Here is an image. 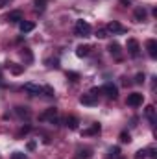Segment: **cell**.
Masks as SVG:
<instances>
[{"label": "cell", "instance_id": "1", "mask_svg": "<svg viewBox=\"0 0 157 159\" xmlns=\"http://www.w3.org/2000/svg\"><path fill=\"white\" fill-rule=\"evenodd\" d=\"M74 32H76V35H79V37H87V35H91V24L85 22V20H76Z\"/></svg>", "mask_w": 157, "mask_h": 159}, {"label": "cell", "instance_id": "2", "mask_svg": "<svg viewBox=\"0 0 157 159\" xmlns=\"http://www.w3.org/2000/svg\"><path fill=\"white\" fill-rule=\"evenodd\" d=\"M41 119H43V120H48L50 124H57V122H59L57 109H56V107H50V109H46V111L41 115Z\"/></svg>", "mask_w": 157, "mask_h": 159}, {"label": "cell", "instance_id": "3", "mask_svg": "<svg viewBox=\"0 0 157 159\" xmlns=\"http://www.w3.org/2000/svg\"><path fill=\"white\" fill-rule=\"evenodd\" d=\"M142 100H144V96L141 94V93H131V94H128V106H131V107H137V106H141L142 104Z\"/></svg>", "mask_w": 157, "mask_h": 159}, {"label": "cell", "instance_id": "4", "mask_svg": "<svg viewBox=\"0 0 157 159\" xmlns=\"http://www.w3.org/2000/svg\"><path fill=\"white\" fill-rule=\"evenodd\" d=\"M128 52L131 57H137L141 54V46H139V41L137 39H128Z\"/></svg>", "mask_w": 157, "mask_h": 159}, {"label": "cell", "instance_id": "5", "mask_svg": "<svg viewBox=\"0 0 157 159\" xmlns=\"http://www.w3.org/2000/svg\"><path fill=\"white\" fill-rule=\"evenodd\" d=\"M102 89V93H105L109 98H117L118 96V89H117V85H113V83H105L104 87H100Z\"/></svg>", "mask_w": 157, "mask_h": 159}, {"label": "cell", "instance_id": "6", "mask_svg": "<svg viewBox=\"0 0 157 159\" xmlns=\"http://www.w3.org/2000/svg\"><path fill=\"white\" fill-rule=\"evenodd\" d=\"M24 91H26V93H30V94H34V96L43 94V87L37 85V83H24Z\"/></svg>", "mask_w": 157, "mask_h": 159}, {"label": "cell", "instance_id": "7", "mask_svg": "<svg viewBox=\"0 0 157 159\" xmlns=\"http://www.w3.org/2000/svg\"><path fill=\"white\" fill-rule=\"evenodd\" d=\"M79 104H83V106H96L98 100H96V96H92L89 93V94H81L79 96Z\"/></svg>", "mask_w": 157, "mask_h": 159}, {"label": "cell", "instance_id": "8", "mask_svg": "<svg viewBox=\"0 0 157 159\" xmlns=\"http://www.w3.org/2000/svg\"><path fill=\"white\" fill-rule=\"evenodd\" d=\"M105 30H107V32H111V34H124V32H126V28H124L122 24H118L117 20H113V22H109Z\"/></svg>", "mask_w": 157, "mask_h": 159}, {"label": "cell", "instance_id": "9", "mask_svg": "<svg viewBox=\"0 0 157 159\" xmlns=\"http://www.w3.org/2000/svg\"><path fill=\"white\" fill-rule=\"evenodd\" d=\"M109 52H111V56H113L115 59H122V52H120V44H118L117 41H113V43L109 44Z\"/></svg>", "mask_w": 157, "mask_h": 159}, {"label": "cell", "instance_id": "10", "mask_svg": "<svg viewBox=\"0 0 157 159\" xmlns=\"http://www.w3.org/2000/svg\"><path fill=\"white\" fill-rule=\"evenodd\" d=\"M146 48H148L150 57H157V41L155 39H148L146 41Z\"/></svg>", "mask_w": 157, "mask_h": 159}, {"label": "cell", "instance_id": "11", "mask_svg": "<svg viewBox=\"0 0 157 159\" xmlns=\"http://www.w3.org/2000/svg\"><path fill=\"white\" fill-rule=\"evenodd\" d=\"M19 28H20L22 34H28V32H32V30L35 28V24L30 22V20H20V22H19Z\"/></svg>", "mask_w": 157, "mask_h": 159}, {"label": "cell", "instance_id": "12", "mask_svg": "<svg viewBox=\"0 0 157 159\" xmlns=\"http://www.w3.org/2000/svg\"><path fill=\"white\" fill-rule=\"evenodd\" d=\"M7 69H9V72L15 74V76H19V74L24 72V65H17V63H7Z\"/></svg>", "mask_w": 157, "mask_h": 159}, {"label": "cell", "instance_id": "13", "mask_svg": "<svg viewBox=\"0 0 157 159\" xmlns=\"http://www.w3.org/2000/svg\"><path fill=\"white\" fill-rule=\"evenodd\" d=\"M89 52H91V46H89V44H79L78 48H76V56H78V57L89 56Z\"/></svg>", "mask_w": 157, "mask_h": 159}, {"label": "cell", "instance_id": "14", "mask_svg": "<svg viewBox=\"0 0 157 159\" xmlns=\"http://www.w3.org/2000/svg\"><path fill=\"white\" fill-rule=\"evenodd\" d=\"M91 156H92V152L89 148H85V150H78L74 154V159H91Z\"/></svg>", "mask_w": 157, "mask_h": 159}, {"label": "cell", "instance_id": "15", "mask_svg": "<svg viewBox=\"0 0 157 159\" xmlns=\"http://www.w3.org/2000/svg\"><path fill=\"white\" fill-rule=\"evenodd\" d=\"M7 20H9V22H20V20H22V13H20L19 9H17V11H11V13L7 15Z\"/></svg>", "mask_w": 157, "mask_h": 159}, {"label": "cell", "instance_id": "16", "mask_svg": "<svg viewBox=\"0 0 157 159\" xmlns=\"http://www.w3.org/2000/svg\"><path fill=\"white\" fill-rule=\"evenodd\" d=\"M65 124H67V128H69V129H78V119H76V117H72V115L65 119Z\"/></svg>", "mask_w": 157, "mask_h": 159}, {"label": "cell", "instance_id": "17", "mask_svg": "<svg viewBox=\"0 0 157 159\" xmlns=\"http://www.w3.org/2000/svg\"><path fill=\"white\" fill-rule=\"evenodd\" d=\"M144 19H146V9L144 7H137L135 9V20L137 22H142Z\"/></svg>", "mask_w": 157, "mask_h": 159}, {"label": "cell", "instance_id": "18", "mask_svg": "<svg viewBox=\"0 0 157 159\" xmlns=\"http://www.w3.org/2000/svg\"><path fill=\"white\" fill-rule=\"evenodd\" d=\"M15 113L20 117V119H28L32 113H30V109L28 107H15Z\"/></svg>", "mask_w": 157, "mask_h": 159}, {"label": "cell", "instance_id": "19", "mask_svg": "<svg viewBox=\"0 0 157 159\" xmlns=\"http://www.w3.org/2000/svg\"><path fill=\"white\" fill-rule=\"evenodd\" d=\"M146 117H148V120H150L152 124H155V107H154V106H148V107H146Z\"/></svg>", "mask_w": 157, "mask_h": 159}, {"label": "cell", "instance_id": "20", "mask_svg": "<svg viewBox=\"0 0 157 159\" xmlns=\"http://www.w3.org/2000/svg\"><path fill=\"white\" fill-rule=\"evenodd\" d=\"M100 124H92V128H89V129H85L83 131V135H96V133H100Z\"/></svg>", "mask_w": 157, "mask_h": 159}, {"label": "cell", "instance_id": "21", "mask_svg": "<svg viewBox=\"0 0 157 159\" xmlns=\"http://www.w3.org/2000/svg\"><path fill=\"white\" fill-rule=\"evenodd\" d=\"M20 56L28 61V63H32V59H34V56H32V52H30V48H22V52H20Z\"/></svg>", "mask_w": 157, "mask_h": 159}, {"label": "cell", "instance_id": "22", "mask_svg": "<svg viewBox=\"0 0 157 159\" xmlns=\"http://www.w3.org/2000/svg\"><path fill=\"white\" fill-rule=\"evenodd\" d=\"M118 139H120V143H129V141H131V137H129V133H128V131H122Z\"/></svg>", "mask_w": 157, "mask_h": 159}, {"label": "cell", "instance_id": "23", "mask_svg": "<svg viewBox=\"0 0 157 159\" xmlns=\"http://www.w3.org/2000/svg\"><path fill=\"white\" fill-rule=\"evenodd\" d=\"M46 4H48V0H35V2H34V6H35L37 9H44Z\"/></svg>", "mask_w": 157, "mask_h": 159}, {"label": "cell", "instance_id": "24", "mask_svg": "<svg viewBox=\"0 0 157 159\" xmlns=\"http://www.w3.org/2000/svg\"><path fill=\"white\" fill-rule=\"evenodd\" d=\"M43 94H46V96H54L56 93H54V89H52V87H48V85H46V87H43Z\"/></svg>", "mask_w": 157, "mask_h": 159}, {"label": "cell", "instance_id": "25", "mask_svg": "<svg viewBox=\"0 0 157 159\" xmlns=\"http://www.w3.org/2000/svg\"><path fill=\"white\" fill-rule=\"evenodd\" d=\"M96 37H98V39H105V37H107V30H98V32H96Z\"/></svg>", "mask_w": 157, "mask_h": 159}, {"label": "cell", "instance_id": "26", "mask_svg": "<svg viewBox=\"0 0 157 159\" xmlns=\"http://www.w3.org/2000/svg\"><path fill=\"white\" fill-rule=\"evenodd\" d=\"M11 159H28V157H26V154H22V152H15V154L11 156Z\"/></svg>", "mask_w": 157, "mask_h": 159}, {"label": "cell", "instance_id": "27", "mask_svg": "<svg viewBox=\"0 0 157 159\" xmlns=\"http://www.w3.org/2000/svg\"><path fill=\"white\" fill-rule=\"evenodd\" d=\"M148 156H146V150H139L137 152V156H135V159H146Z\"/></svg>", "mask_w": 157, "mask_h": 159}, {"label": "cell", "instance_id": "28", "mask_svg": "<svg viewBox=\"0 0 157 159\" xmlns=\"http://www.w3.org/2000/svg\"><path fill=\"white\" fill-rule=\"evenodd\" d=\"M46 63H50L48 67H54V69H57V67H59V61H57V59H54V61H52V59H48Z\"/></svg>", "mask_w": 157, "mask_h": 159}, {"label": "cell", "instance_id": "29", "mask_svg": "<svg viewBox=\"0 0 157 159\" xmlns=\"http://www.w3.org/2000/svg\"><path fill=\"white\" fill-rule=\"evenodd\" d=\"M100 93H102V89H100V87H94V89H91V94H92V96H98Z\"/></svg>", "mask_w": 157, "mask_h": 159}, {"label": "cell", "instance_id": "30", "mask_svg": "<svg viewBox=\"0 0 157 159\" xmlns=\"http://www.w3.org/2000/svg\"><path fill=\"white\" fill-rule=\"evenodd\" d=\"M118 154H120V148H118V146H115V148H111V156H115V157H118Z\"/></svg>", "mask_w": 157, "mask_h": 159}, {"label": "cell", "instance_id": "31", "mask_svg": "<svg viewBox=\"0 0 157 159\" xmlns=\"http://www.w3.org/2000/svg\"><path fill=\"white\" fill-rule=\"evenodd\" d=\"M144 81V74H137V78H135V83H142Z\"/></svg>", "mask_w": 157, "mask_h": 159}, {"label": "cell", "instance_id": "32", "mask_svg": "<svg viewBox=\"0 0 157 159\" xmlns=\"http://www.w3.org/2000/svg\"><path fill=\"white\" fill-rule=\"evenodd\" d=\"M67 76H69V78H72V81H76V80L79 78V76H78V74H76V72H69Z\"/></svg>", "mask_w": 157, "mask_h": 159}, {"label": "cell", "instance_id": "33", "mask_svg": "<svg viewBox=\"0 0 157 159\" xmlns=\"http://www.w3.org/2000/svg\"><path fill=\"white\" fill-rule=\"evenodd\" d=\"M148 154H150V157H152V159H155V157H157L155 150H148Z\"/></svg>", "mask_w": 157, "mask_h": 159}, {"label": "cell", "instance_id": "34", "mask_svg": "<svg viewBox=\"0 0 157 159\" xmlns=\"http://www.w3.org/2000/svg\"><path fill=\"white\" fill-rule=\"evenodd\" d=\"M6 2H7V0H0V7H4V6H6Z\"/></svg>", "mask_w": 157, "mask_h": 159}, {"label": "cell", "instance_id": "35", "mask_svg": "<svg viewBox=\"0 0 157 159\" xmlns=\"http://www.w3.org/2000/svg\"><path fill=\"white\" fill-rule=\"evenodd\" d=\"M118 159H124V157H118Z\"/></svg>", "mask_w": 157, "mask_h": 159}]
</instances>
